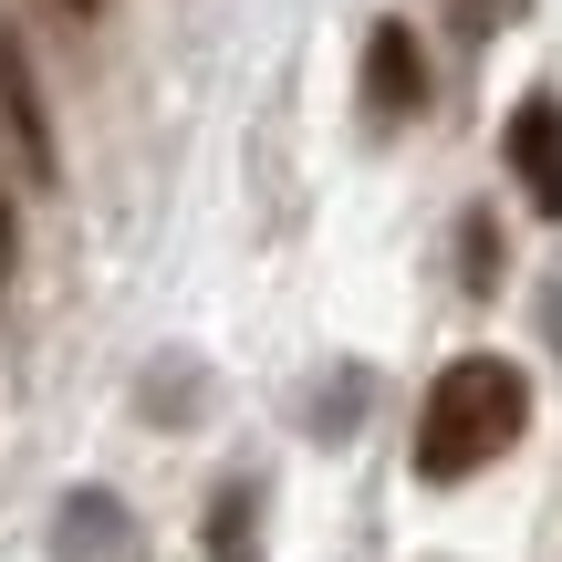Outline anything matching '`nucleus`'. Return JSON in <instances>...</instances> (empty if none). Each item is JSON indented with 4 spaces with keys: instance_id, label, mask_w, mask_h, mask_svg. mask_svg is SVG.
<instances>
[{
    "instance_id": "nucleus-1",
    "label": "nucleus",
    "mask_w": 562,
    "mask_h": 562,
    "mask_svg": "<svg viewBox=\"0 0 562 562\" xmlns=\"http://www.w3.org/2000/svg\"><path fill=\"white\" fill-rule=\"evenodd\" d=\"M521 427H531V375L501 364V355H459L438 385H427V406H417V480H438V490L480 480Z\"/></svg>"
},
{
    "instance_id": "nucleus-2",
    "label": "nucleus",
    "mask_w": 562,
    "mask_h": 562,
    "mask_svg": "<svg viewBox=\"0 0 562 562\" xmlns=\"http://www.w3.org/2000/svg\"><path fill=\"white\" fill-rule=\"evenodd\" d=\"M501 157H510V178H521V199L542 209V220H562V94H521L510 104Z\"/></svg>"
},
{
    "instance_id": "nucleus-3",
    "label": "nucleus",
    "mask_w": 562,
    "mask_h": 562,
    "mask_svg": "<svg viewBox=\"0 0 562 562\" xmlns=\"http://www.w3.org/2000/svg\"><path fill=\"white\" fill-rule=\"evenodd\" d=\"M0 115H11L21 178L53 188L63 178V146H53V104H42V74H32V53H21V32H0Z\"/></svg>"
},
{
    "instance_id": "nucleus-4",
    "label": "nucleus",
    "mask_w": 562,
    "mask_h": 562,
    "mask_svg": "<svg viewBox=\"0 0 562 562\" xmlns=\"http://www.w3.org/2000/svg\"><path fill=\"white\" fill-rule=\"evenodd\" d=\"M417 104H427V63H417V42H406V21H385V32L364 42V115L406 125Z\"/></svg>"
},
{
    "instance_id": "nucleus-5",
    "label": "nucleus",
    "mask_w": 562,
    "mask_h": 562,
    "mask_svg": "<svg viewBox=\"0 0 562 562\" xmlns=\"http://www.w3.org/2000/svg\"><path fill=\"white\" fill-rule=\"evenodd\" d=\"M209 562H261V542H250V490H220L209 501Z\"/></svg>"
},
{
    "instance_id": "nucleus-6",
    "label": "nucleus",
    "mask_w": 562,
    "mask_h": 562,
    "mask_svg": "<svg viewBox=\"0 0 562 562\" xmlns=\"http://www.w3.org/2000/svg\"><path fill=\"white\" fill-rule=\"evenodd\" d=\"M469 292H501V229L469 220Z\"/></svg>"
},
{
    "instance_id": "nucleus-7",
    "label": "nucleus",
    "mask_w": 562,
    "mask_h": 562,
    "mask_svg": "<svg viewBox=\"0 0 562 562\" xmlns=\"http://www.w3.org/2000/svg\"><path fill=\"white\" fill-rule=\"evenodd\" d=\"M42 11H63V21H104L115 0H42Z\"/></svg>"
},
{
    "instance_id": "nucleus-8",
    "label": "nucleus",
    "mask_w": 562,
    "mask_h": 562,
    "mask_svg": "<svg viewBox=\"0 0 562 562\" xmlns=\"http://www.w3.org/2000/svg\"><path fill=\"white\" fill-rule=\"evenodd\" d=\"M0 271H11V209H0Z\"/></svg>"
}]
</instances>
